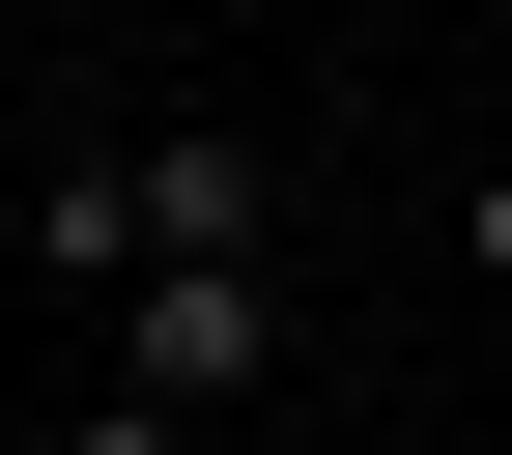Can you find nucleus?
<instances>
[{
    "instance_id": "f257e3e1",
    "label": "nucleus",
    "mask_w": 512,
    "mask_h": 455,
    "mask_svg": "<svg viewBox=\"0 0 512 455\" xmlns=\"http://www.w3.org/2000/svg\"><path fill=\"white\" fill-rule=\"evenodd\" d=\"M256 370H285V285H256V256H171V285L114 313V399H171V427H228Z\"/></svg>"
},
{
    "instance_id": "f03ea898",
    "label": "nucleus",
    "mask_w": 512,
    "mask_h": 455,
    "mask_svg": "<svg viewBox=\"0 0 512 455\" xmlns=\"http://www.w3.org/2000/svg\"><path fill=\"white\" fill-rule=\"evenodd\" d=\"M29 285H114V313L171 285V228H143V143H57V171H29Z\"/></svg>"
},
{
    "instance_id": "7ed1b4c3",
    "label": "nucleus",
    "mask_w": 512,
    "mask_h": 455,
    "mask_svg": "<svg viewBox=\"0 0 512 455\" xmlns=\"http://www.w3.org/2000/svg\"><path fill=\"white\" fill-rule=\"evenodd\" d=\"M143 228L171 256H256V143H228V114H143Z\"/></svg>"
},
{
    "instance_id": "20e7f679",
    "label": "nucleus",
    "mask_w": 512,
    "mask_h": 455,
    "mask_svg": "<svg viewBox=\"0 0 512 455\" xmlns=\"http://www.w3.org/2000/svg\"><path fill=\"white\" fill-rule=\"evenodd\" d=\"M456 285H484V313H512V143H484V171H456Z\"/></svg>"
},
{
    "instance_id": "39448f33",
    "label": "nucleus",
    "mask_w": 512,
    "mask_h": 455,
    "mask_svg": "<svg viewBox=\"0 0 512 455\" xmlns=\"http://www.w3.org/2000/svg\"><path fill=\"white\" fill-rule=\"evenodd\" d=\"M57 455H200V427H171V399H86V427H57Z\"/></svg>"
},
{
    "instance_id": "423d86ee",
    "label": "nucleus",
    "mask_w": 512,
    "mask_h": 455,
    "mask_svg": "<svg viewBox=\"0 0 512 455\" xmlns=\"http://www.w3.org/2000/svg\"><path fill=\"white\" fill-rule=\"evenodd\" d=\"M29 29H114V0H29Z\"/></svg>"
}]
</instances>
